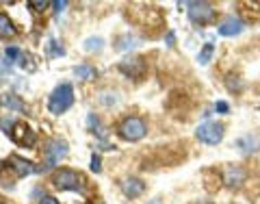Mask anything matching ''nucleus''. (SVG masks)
I'll return each mask as SVG.
<instances>
[{
    "label": "nucleus",
    "mask_w": 260,
    "mask_h": 204,
    "mask_svg": "<svg viewBox=\"0 0 260 204\" xmlns=\"http://www.w3.org/2000/svg\"><path fill=\"white\" fill-rule=\"evenodd\" d=\"M74 104V87L70 83H61L54 87V91L48 98V111L54 115H61L65 113L67 109H70Z\"/></svg>",
    "instance_id": "f257e3e1"
},
{
    "label": "nucleus",
    "mask_w": 260,
    "mask_h": 204,
    "mask_svg": "<svg viewBox=\"0 0 260 204\" xmlns=\"http://www.w3.org/2000/svg\"><path fill=\"white\" fill-rule=\"evenodd\" d=\"M147 204H163V200H160V198H156V200H152V202H147Z\"/></svg>",
    "instance_id": "c756f323"
},
{
    "label": "nucleus",
    "mask_w": 260,
    "mask_h": 204,
    "mask_svg": "<svg viewBox=\"0 0 260 204\" xmlns=\"http://www.w3.org/2000/svg\"><path fill=\"white\" fill-rule=\"evenodd\" d=\"M96 67L94 65H89V63H80L74 67V76L80 78V80H94L96 78Z\"/></svg>",
    "instance_id": "4468645a"
},
{
    "label": "nucleus",
    "mask_w": 260,
    "mask_h": 204,
    "mask_svg": "<svg viewBox=\"0 0 260 204\" xmlns=\"http://www.w3.org/2000/svg\"><path fill=\"white\" fill-rule=\"evenodd\" d=\"M4 59H7V63H15L17 59H20V50H17L15 46H11L4 50Z\"/></svg>",
    "instance_id": "4be33fe9"
},
{
    "label": "nucleus",
    "mask_w": 260,
    "mask_h": 204,
    "mask_svg": "<svg viewBox=\"0 0 260 204\" xmlns=\"http://www.w3.org/2000/svg\"><path fill=\"white\" fill-rule=\"evenodd\" d=\"M0 37H2V39L15 37V26H13V22L9 20L7 13H0Z\"/></svg>",
    "instance_id": "2eb2a0df"
},
{
    "label": "nucleus",
    "mask_w": 260,
    "mask_h": 204,
    "mask_svg": "<svg viewBox=\"0 0 260 204\" xmlns=\"http://www.w3.org/2000/svg\"><path fill=\"white\" fill-rule=\"evenodd\" d=\"M213 52H215V46L213 44H206L197 54V61H200V65H208L210 59H213Z\"/></svg>",
    "instance_id": "a211bd4d"
},
{
    "label": "nucleus",
    "mask_w": 260,
    "mask_h": 204,
    "mask_svg": "<svg viewBox=\"0 0 260 204\" xmlns=\"http://www.w3.org/2000/svg\"><path fill=\"white\" fill-rule=\"evenodd\" d=\"M215 17V7L210 2H191L189 4V20L193 24H208Z\"/></svg>",
    "instance_id": "423d86ee"
},
{
    "label": "nucleus",
    "mask_w": 260,
    "mask_h": 204,
    "mask_svg": "<svg viewBox=\"0 0 260 204\" xmlns=\"http://www.w3.org/2000/svg\"><path fill=\"white\" fill-rule=\"evenodd\" d=\"M137 46V39H134V37H120V41H117V50H130V48H134Z\"/></svg>",
    "instance_id": "412c9836"
},
{
    "label": "nucleus",
    "mask_w": 260,
    "mask_h": 204,
    "mask_svg": "<svg viewBox=\"0 0 260 204\" xmlns=\"http://www.w3.org/2000/svg\"><path fill=\"white\" fill-rule=\"evenodd\" d=\"M91 172H96V174H100V172H102V159H100V154H94V157H91Z\"/></svg>",
    "instance_id": "393cba45"
},
{
    "label": "nucleus",
    "mask_w": 260,
    "mask_h": 204,
    "mask_svg": "<svg viewBox=\"0 0 260 204\" xmlns=\"http://www.w3.org/2000/svg\"><path fill=\"white\" fill-rule=\"evenodd\" d=\"M224 133H226V126L221 124V122H204V124L197 126L195 137L200 139L202 144L217 146V144H221V139H224Z\"/></svg>",
    "instance_id": "20e7f679"
},
{
    "label": "nucleus",
    "mask_w": 260,
    "mask_h": 204,
    "mask_svg": "<svg viewBox=\"0 0 260 204\" xmlns=\"http://www.w3.org/2000/svg\"><path fill=\"white\" fill-rule=\"evenodd\" d=\"M0 104L2 107H9V109H13V111H24V104H22V100L17 96H13V94H4L2 98H0Z\"/></svg>",
    "instance_id": "dca6fc26"
},
{
    "label": "nucleus",
    "mask_w": 260,
    "mask_h": 204,
    "mask_svg": "<svg viewBox=\"0 0 260 204\" xmlns=\"http://www.w3.org/2000/svg\"><path fill=\"white\" fill-rule=\"evenodd\" d=\"M245 170L241 168V165H228L226 172H224V183L228 187H241V185L245 183Z\"/></svg>",
    "instance_id": "9d476101"
},
{
    "label": "nucleus",
    "mask_w": 260,
    "mask_h": 204,
    "mask_svg": "<svg viewBox=\"0 0 260 204\" xmlns=\"http://www.w3.org/2000/svg\"><path fill=\"white\" fill-rule=\"evenodd\" d=\"M215 111H217V113H221V115H226V113H230V104L224 102V100H219L215 104Z\"/></svg>",
    "instance_id": "a878e982"
},
{
    "label": "nucleus",
    "mask_w": 260,
    "mask_h": 204,
    "mask_svg": "<svg viewBox=\"0 0 260 204\" xmlns=\"http://www.w3.org/2000/svg\"><path fill=\"white\" fill-rule=\"evenodd\" d=\"M243 28H245L243 20H239V17L230 15V17H226V20L219 24V28H217V30H219V35H224V37H234V35L243 33Z\"/></svg>",
    "instance_id": "9b49d317"
},
{
    "label": "nucleus",
    "mask_w": 260,
    "mask_h": 204,
    "mask_svg": "<svg viewBox=\"0 0 260 204\" xmlns=\"http://www.w3.org/2000/svg\"><path fill=\"white\" fill-rule=\"evenodd\" d=\"M52 7H54V11L59 13V11H63V9L67 7V2H65V0H63V2H52Z\"/></svg>",
    "instance_id": "cd10ccee"
},
{
    "label": "nucleus",
    "mask_w": 260,
    "mask_h": 204,
    "mask_svg": "<svg viewBox=\"0 0 260 204\" xmlns=\"http://www.w3.org/2000/svg\"><path fill=\"white\" fill-rule=\"evenodd\" d=\"M104 48V39L102 37H89V39L85 41V50L87 52H100Z\"/></svg>",
    "instance_id": "f3484780"
},
{
    "label": "nucleus",
    "mask_w": 260,
    "mask_h": 204,
    "mask_svg": "<svg viewBox=\"0 0 260 204\" xmlns=\"http://www.w3.org/2000/svg\"><path fill=\"white\" fill-rule=\"evenodd\" d=\"M167 44H169V46H173V33H169V35H167Z\"/></svg>",
    "instance_id": "c85d7f7f"
},
{
    "label": "nucleus",
    "mask_w": 260,
    "mask_h": 204,
    "mask_svg": "<svg viewBox=\"0 0 260 204\" xmlns=\"http://www.w3.org/2000/svg\"><path fill=\"white\" fill-rule=\"evenodd\" d=\"M117 135L126 141H141L147 135V124L143 117H137V115L124 117L120 126H117Z\"/></svg>",
    "instance_id": "f03ea898"
},
{
    "label": "nucleus",
    "mask_w": 260,
    "mask_h": 204,
    "mask_svg": "<svg viewBox=\"0 0 260 204\" xmlns=\"http://www.w3.org/2000/svg\"><path fill=\"white\" fill-rule=\"evenodd\" d=\"M52 183H54V187L61 189V191H83L85 189L83 174L76 172V170H70V168H63V170L54 172Z\"/></svg>",
    "instance_id": "7ed1b4c3"
},
{
    "label": "nucleus",
    "mask_w": 260,
    "mask_h": 204,
    "mask_svg": "<svg viewBox=\"0 0 260 204\" xmlns=\"http://www.w3.org/2000/svg\"><path fill=\"white\" fill-rule=\"evenodd\" d=\"M11 163H13L11 168L15 170V174L20 178H24V176H28V174H33V172H35L33 163L26 161V159H22V157H11Z\"/></svg>",
    "instance_id": "f8f14e48"
},
{
    "label": "nucleus",
    "mask_w": 260,
    "mask_h": 204,
    "mask_svg": "<svg viewBox=\"0 0 260 204\" xmlns=\"http://www.w3.org/2000/svg\"><path fill=\"white\" fill-rule=\"evenodd\" d=\"M237 148L243 154H254V152H258V137L256 135H245V137H241L237 141Z\"/></svg>",
    "instance_id": "ddd939ff"
},
{
    "label": "nucleus",
    "mask_w": 260,
    "mask_h": 204,
    "mask_svg": "<svg viewBox=\"0 0 260 204\" xmlns=\"http://www.w3.org/2000/svg\"><path fill=\"white\" fill-rule=\"evenodd\" d=\"M48 4H50V2H46V0H30L28 7L33 9V11H37V13H41V11H46Z\"/></svg>",
    "instance_id": "5701e85b"
},
{
    "label": "nucleus",
    "mask_w": 260,
    "mask_h": 204,
    "mask_svg": "<svg viewBox=\"0 0 260 204\" xmlns=\"http://www.w3.org/2000/svg\"><path fill=\"white\" fill-rule=\"evenodd\" d=\"M48 54H50V57H63V54H65V48L61 46L59 41L50 39V41H48Z\"/></svg>",
    "instance_id": "aec40b11"
},
{
    "label": "nucleus",
    "mask_w": 260,
    "mask_h": 204,
    "mask_svg": "<svg viewBox=\"0 0 260 204\" xmlns=\"http://www.w3.org/2000/svg\"><path fill=\"white\" fill-rule=\"evenodd\" d=\"M11 135V139L15 141L17 146H28V148H33L35 146V133L30 131V128L26 124H22V122H15L13 126H11V131H7Z\"/></svg>",
    "instance_id": "6e6552de"
},
{
    "label": "nucleus",
    "mask_w": 260,
    "mask_h": 204,
    "mask_svg": "<svg viewBox=\"0 0 260 204\" xmlns=\"http://www.w3.org/2000/svg\"><path fill=\"white\" fill-rule=\"evenodd\" d=\"M120 187H122V191H124V196H126V198H139L145 191V183L141 181V178L130 176V178H124V181L120 183Z\"/></svg>",
    "instance_id": "1a4fd4ad"
},
{
    "label": "nucleus",
    "mask_w": 260,
    "mask_h": 204,
    "mask_svg": "<svg viewBox=\"0 0 260 204\" xmlns=\"http://www.w3.org/2000/svg\"><path fill=\"white\" fill-rule=\"evenodd\" d=\"M87 124H89V131H94V133L100 135V137H104V128L100 126V120H98L96 113H89V117H87Z\"/></svg>",
    "instance_id": "6ab92c4d"
},
{
    "label": "nucleus",
    "mask_w": 260,
    "mask_h": 204,
    "mask_svg": "<svg viewBox=\"0 0 260 204\" xmlns=\"http://www.w3.org/2000/svg\"><path fill=\"white\" fill-rule=\"evenodd\" d=\"M67 157V141L63 139H52L43 148V170H50L59 163L61 159Z\"/></svg>",
    "instance_id": "39448f33"
},
{
    "label": "nucleus",
    "mask_w": 260,
    "mask_h": 204,
    "mask_svg": "<svg viewBox=\"0 0 260 204\" xmlns=\"http://www.w3.org/2000/svg\"><path fill=\"white\" fill-rule=\"evenodd\" d=\"M39 204H59V200H54L52 196H46V198H41Z\"/></svg>",
    "instance_id": "bb28decb"
},
{
    "label": "nucleus",
    "mask_w": 260,
    "mask_h": 204,
    "mask_svg": "<svg viewBox=\"0 0 260 204\" xmlns=\"http://www.w3.org/2000/svg\"><path fill=\"white\" fill-rule=\"evenodd\" d=\"M145 67L147 65H145L143 57H130V59H126V61H122V63H120V72L126 74L128 78L139 80L145 74Z\"/></svg>",
    "instance_id": "0eeeda50"
},
{
    "label": "nucleus",
    "mask_w": 260,
    "mask_h": 204,
    "mask_svg": "<svg viewBox=\"0 0 260 204\" xmlns=\"http://www.w3.org/2000/svg\"><path fill=\"white\" fill-rule=\"evenodd\" d=\"M241 87H243V83H241L239 76H230V78H228V89H230V91H241Z\"/></svg>",
    "instance_id": "b1692460"
}]
</instances>
